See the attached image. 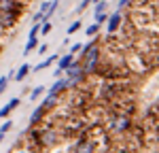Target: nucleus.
Wrapping results in <instances>:
<instances>
[{
  "instance_id": "nucleus-1",
  "label": "nucleus",
  "mask_w": 159,
  "mask_h": 153,
  "mask_svg": "<svg viewBox=\"0 0 159 153\" xmlns=\"http://www.w3.org/2000/svg\"><path fill=\"white\" fill-rule=\"evenodd\" d=\"M83 76H85V70H83V64L81 62H74L72 66L68 68V83H70V85L83 81Z\"/></svg>"
},
{
  "instance_id": "nucleus-2",
  "label": "nucleus",
  "mask_w": 159,
  "mask_h": 153,
  "mask_svg": "<svg viewBox=\"0 0 159 153\" xmlns=\"http://www.w3.org/2000/svg\"><path fill=\"white\" fill-rule=\"evenodd\" d=\"M98 58H100V51L98 47H93V49L87 53L85 58H83V70H85V75L87 72H91L93 68H96V64H98Z\"/></svg>"
},
{
  "instance_id": "nucleus-3",
  "label": "nucleus",
  "mask_w": 159,
  "mask_h": 153,
  "mask_svg": "<svg viewBox=\"0 0 159 153\" xmlns=\"http://www.w3.org/2000/svg\"><path fill=\"white\" fill-rule=\"evenodd\" d=\"M129 128V119L125 117V115H117L112 121H110V130H115V132H123V130H127Z\"/></svg>"
},
{
  "instance_id": "nucleus-4",
  "label": "nucleus",
  "mask_w": 159,
  "mask_h": 153,
  "mask_svg": "<svg viewBox=\"0 0 159 153\" xmlns=\"http://www.w3.org/2000/svg\"><path fill=\"white\" fill-rule=\"evenodd\" d=\"M68 85H70V83H68V79H60V81H55V83L49 87L47 96H57V91H61L64 87H68Z\"/></svg>"
},
{
  "instance_id": "nucleus-5",
  "label": "nucleus",
  "mask_w": 159,
  "mask_h": 153,
  "mask_svg": "<svg viewBox=\"0 0 159 153\" xmlns=\"http://www.w3.org/2000/svg\"><path fill=\"white\" fill-rule=\"evenodd\" d=\"M119 24H121V13L117 11L108 17V28H106V30H108V32H115V30L119 28Z\"/></svg>"
},
{
  "instance_id": "nucleus-6",
  "label": "nucleus",
  "mask_w": 159,
  "mask_h": 153,
  "mask_svg": "<svg viewBox=\"0 0 159 153\" xmlns=\"http://www.w3.org/2000/svg\"><path fill=\"white\" fill-rule=\"evenodd\" d=\"M72 60H74L72 53H66V55H61V58H60V70H57V72H61V70H68V68H70V66L74 64Z\"/></svg>"
},
{
  "instance_id": "nucleus-7",
  "label": "nucleus",
  "mask_w": 159,
  "mask_h": 153,
  "mask_svg": "<svg viewBox=\"0 0 159 153\" xmlns=\"http://www.w3.org/2000/svg\"><path fill=\"white\" fill-rule=\"evenodd\" d=\"M74 153H93V145H91L89 140H81V142L76 145Z\"/></svg>"
},
{
  "instance_id": "nucleus-8",
  "label": "nucleus",
  "mask_w": 159,
  "mask_h": 153,
  "mask_svg": "<svg viewBox=\"0 0 159 153\" xmlns=\"http://www.w3.org/2000/svg\"><path fill=\"white\" fill-rule=\"evenodd\" d=\"M30 70H32V68H30V66H28V64L24 62V66H19V68L15 70V81H24V79H25V75H28Z\"/></svg>"
},
{
  "instance_id": "nucleus-9",
  "label": "nucleus",
  "mask_w": 159,
  "mask_h": 153,
  "mask_svg": "<svg viewBox=\"0 0 159 153\" xmlns=\"http://www.w3.org/2000/svg\"><path fill=\"white\" fill-rule=\"evenodd\" d=\"M55 60H57V55H49V58H47V60H45V62H40L36 66V68H32V70H34V72H40V70H45V68H49L51 64L55 62Z\"/></svg>"
},
{
  "instance_id": "nucleus-10",
  "label": "nucleus",
  "mask_w": 159,
  "mask_h": 153,
  "mask_svg": "<svg viewBox=\"0 0 159 153\" xmlns=\"http://www.w3.org/2000/svg\"><path fill=\"white\" fill-rule=\"evenodd\" d=\"M57 7H60V0H51V4H49V11L45 13V17H43V24L45 21H49V17L53 15V13L57 11Z\"/></svg>"
},
{
  "instance_id": "nucleus-11",
  "label": "nucleus",
  "mask_w": 159,
  "mask_h": 153,
  "mask_svg": "<svg viewBox=\"0 0 159 153\" xmlns=\"http://www.w3.org/2000/svg\"><path fill=\"white\" fill-rule=\"evenodd\" d=\"M45 111H47V109H45V106H43V104H40V106H38L36 111H34V113H32V117H30V126H34V123H36L38 119H40V117H43V115H45Z\"/></svg>"
},
{
  "instance_id": "nucleus-12",
  "label": "nucleus",
  "mask_w": 159,
  "mask_h": 153,
  "mask_svg": "<svg viewBox=\"0 0 159 153\" xmlns=\"http://www.w3.org/2000/svg\"><path fill=\"white\" fill-rule=\"evenodd\" d=\"M36 45H38V40H36V38H30V40H28V47L24 49V53L28 55L30 51H34V49H36Z\"/></svg>"
},
{
  "instance_id": "nucleus-13",
  "label": "nucleus",
  "mask_w": 159,
  "mask_h": 153,
  "mask_svg": "<svg viewBox=\"0 0 159 153\" xmlns=\"http://www.w3.org/2000/svg\"><path fill=\"white\" fill-rule=\"evenodd\" d=\"M98 30H100V26H98V24H91V26H89V28L85 30V32H87V36L91 38V36H96V34H98Z\"/></svg>"
},
{
  "instance_id": "nucleus-14",
  "label": "nucleus",
  "mask_w": 159,
  "mask_h": 153,
  "mask_svg": "<svg viewBox=\"0 0 159 153\" xmlns=\"http://www.w3.org/2000/svg\"><path fill=\"white\" fill-rule=\"evenodd\" d=\"M43 94H45V87H43V85H38V87L32 89V96H30V98H32V100H36L38 96H43Z\"/></svg>"
},
{
  "instance_id": "nucleus-15",
  "label": "nucleus",
  "mask_w": 159,
  "mask_h": 153,
  "mask_svg": "<svg viewBox=\"0 0 159 153\" xmlns=\"http://www.w3.org/2000/svg\"><path fill=\"white\" fill-rule=\"evenodd\" d=\"M51 30H53V26H51L49 21H45V24H43V28H40V34H43V36H45V34H49Z\"/></svg>"
},
{
  "instance_id": "nucleus-16",
  "label": "nucleus",
  "mask_w": 159,
  "mask_h": 153,
  "mask_svg": "<svg viewBox=\"0 0 159 153\" xmlns=\"http://www.w3.org/2000/svg\"><path fill=\"white\" fill-rule=\"evenodd\" d=\"M76 30H81V21H79V19H76L74 24H70V28H68V34H74Z\"/></svg>"
},
{
  "instance_id": "nucleus-17",
  "label": "nucleus",
  "mask_w": 159,
  "mask_h": 153,
  "mask_svg": "<svg viewBox=\"0 0 159 153\" xmlns=\"http://www.w3.org/2000/svg\"><path fill=\"white\" fill-rule=\"evenodd\" d=\"M40 28H43V26H40V24H34V28L30 30V38H36V34H38V32H40Z\"/></svg>"
},
{
  "instance_id": "nucleus-18",
  "label": "nucleus",
  "mask_w": 159,
  "mask_h": 153,
  "mask_svg": "<svg viewBox=\"0 0 159 153\" xmlns=\"http://www.w3.org/2000/svg\"><path fill=\"white\" fill-rule=\"evenodd\" d=\"M13 109H11V104H7V106H2V109H0V117H7V115L11 113Z\"/></svg>"
},
{
  "instance_id": "nucleus-19",
  "label": "nucleus",
  "mask_w": 159,
  "mask_h": 153,
  "mask_svg": "<svg viewBox=\"0 0 159 153\" xmlns=\"http://www.w3.org/2000/svg\"><path fill=\"white\" fill-rule=\"evenodd\" d=\"M11 128H13V121H7V123H2V128H0V132H2V134H7V132H9Z\"/></svg>"
},
{
  "instance_id": "nucleus-20",
  "label": "nucleus",
  "mask_w": 159,
  "mask_h": 153,
  "mask_svg": "<svg viewBox=\"0 0 159 153\" xmlns=\"http://www.w3.org/2000/svg\"><path fill=\"white\" fill-rule=\"evenodd\" d=\"M104 9H106V2H98V4H96V11H93V13H96V15H100Z\"/></svg>"
},
{
  "instance_id": "nucleus-21",
  "label": "nucleus",
  "mask_w": 159,
  "mask_h": 153,
  "mask_svg": "<svg viewBox=\"0 0 159 153\" xmlns=\"http://www.w3.org/2000/svg\"><path fill=\"white\" fill-rule=\"evenodd\" d=\"M81 49H83V47H81V43H74L72 47H70V53H72V55H74V53H79V51H81Z\"/></svg>"
},
{
  "instance_id": "nucleus-22",
  "label": "nucleus",
  "mask_w": 159,
  "mask_h": 153,
  "mask_svg": "<svg viewBox=\"0 0 159 153\" xmlns=\"http://www.w3.org/2000/svg\"><path fill=\"white\" fill-rule=\"evenodd\" d=\"M104 19H108V15H104V13H100V15H96V24H102V21H104Z\"/></svg>"
},
{
  "instance_id": "nucleus-23",
  "label": "nucleus",
  "mask_w": 159,
  "mask_h": 153,
  "mask_svg": "<svg viewBox=\"0 0 159 153\" xmlns=\"http://www.w3.org/2000/svg\"><path fill=\"white\" fill-rule=\"evenodd\" d=\"M87 4H91V0H83V2L79 4V9H76V11L81 13V11H83V9H85V7H87Z\"/></svg>"
},
{
  "instance_id": "nucleus-24",
  "label": "nucleus",
  "mask_w": 159,
  "mask_h": 153,
  "mask_svg": "<svg viewBox=\"0 0 159 153\" xmlns=\"http://www.w3.org/2000/svg\"><path fill=\"white\" fill-rule=\"evenodd\" d=\"M9 104H11V109H17V106H19V98H13Z\"/></svg>"
},
{
  "instance_id": "nucleus-25",
  "label": "nucleus",
  "mask_w": 159,
  "mask_h": 153,
  "mask_svg": "<svg viewBox=\"0 0 159 153\" xmlns=\"http://www.w3.org/2000/svg\"><path fill=\"white\" fill-rule=\"evenodd\" d=\"M125 4H129V0H119V9H123Z\"/></svg>"
},
{
  "instance_id": "nucleus-26",
  "label": "nucleus",
  "mask_w": 159,
  "mask_h": 153,
  "mask_svg": "<svg viewBox=\"0 0 159 153\" xmlns=\"http://www.w3.org/2000/svg\"><path fill=\"white\" fill-rule=\"evenodd\" d=\"M91 2H93V4H98V2H104V0H91Z\"/></svg>"
},
{
  "instance_id": "nucleus-27",
  "label": "nucleus",
  "mask_w": 159,
  "mask_h": 153,
  "mask_svg": "<svg viewBox=\"0 0 159 153\" xmlns=\"http://www.w3.org/2000/svg\"><path fill=\"white\" fill-rule=\"evenodd\" d=\"M117 153H129V151H125V149H121V151H117Z\"/></svg>"
},
{
  "instance_id": "nucleus-28",
  "label": "nucleus",
  "mask_w": 159,
  "mask_h": 153,
  "mask_svg": "<svg viewBox=\"0 0 159 153\" xmlns=\"http://www.w3.org/2000/svg\"><path fill=\"white\" fill-rule=\"evenodd\" d=\"M2 138H4V134H2V132H0V142H2Z\"/></svg>"
},
{
  "instance_id": "nucleus-29",
  "label": "nucleus",
  "mask_w": 159,
  "mask_h": 153,
  "mask_svg": "<svg viewBox=\"0 0 159 153\" xmlns=\"http://www.w3.org/2000/svg\"><path fill=\"white\" fill-rule=\"evenodd\" d=\"M19 153H30V151H19Z\"/></svg>"
}]
</instances>
